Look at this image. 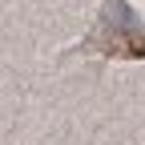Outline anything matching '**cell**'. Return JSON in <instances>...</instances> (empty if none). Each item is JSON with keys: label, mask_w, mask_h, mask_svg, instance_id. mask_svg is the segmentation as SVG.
Listing matches in <instances>:
<instances>
[{"label": "cell", "mask_w": 145, "mask_h": 145, "mask_svg": "<svg viewBox=\"0 0 145 145\" xmlns=\"http://www.w3.org/2000/svg\"><path fill=\"white\" fill-rule=\"evenodd\" d=\"M89 44H105V52H125V57H145V24L125 8V0H109L105 20Z\"/></svg>", "instance_id": "obj_1"}]
</instances>
